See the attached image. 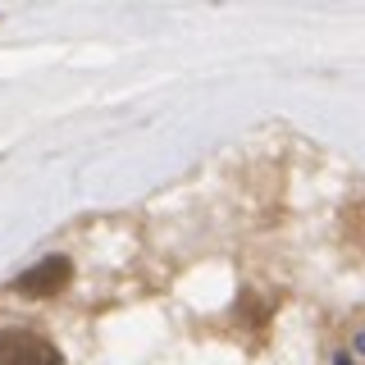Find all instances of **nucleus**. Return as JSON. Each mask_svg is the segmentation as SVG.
Here are the masks:
<instances>
[{"label":"nucleus","instance_id":"1","mask_svg":"<svg viewBox=\"0 0 365 365\" xmlns=\"http://www.w3.org/2000/svg\"><path fill=\"white\" fill-rule=\"evenodd\" d=\"M0 365H64V356L32 329H5L0 334Z\"/></svg>","mask_w":365,"mask_h":365},{"label":"nucleus","instance_id":"2","mask_svg":"<svg viewBox=\"0 0 365 365\" xmlns=\"http://www.w3.org/2000/svg\"><path fill=\"white\" fill-rule=\"evenodd\" d=\"M68 260L64 256H51V260H41V265H32L28 274H19V283L14 288L23 292V297H55L68 283Z\"/></svg>","mask_w":365,"mask_h":365}]
</instances>
